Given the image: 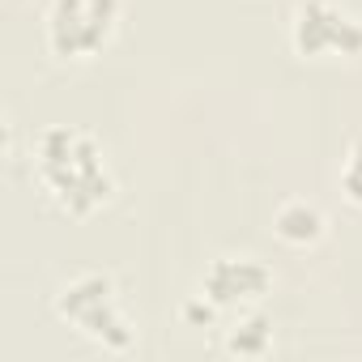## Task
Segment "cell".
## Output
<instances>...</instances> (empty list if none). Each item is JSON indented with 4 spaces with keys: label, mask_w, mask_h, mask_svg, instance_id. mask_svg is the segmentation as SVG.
Instances as JSON below:
<instances>
[{
    "label": "cell",
    "mask_w": 362,
    "mask_h": 362,
    "mask_svg": "<svg viewBox=\"0 0 362 362\" xmlns=\"http://www.w3.org/2000/svg\"><path fill=\"white\" fill-rule=\"evenodd\" d=\"M35 175L43 192L69 214L90 218L115 197V179L103 145L81 128H47L35 141Z\"/></svg>",
    "instance_id": "1"
},
{
    "label": "cell",
    "mask_w": 362,
    "mask_h": 362,
    "mask_svg": "<svg viewBox=\"0 0 362 362\" xmlns=\"http://www.w3.org/2000/svg\"><path fill=\"white\" fill-rule=\"evenodd\" d=\"M56 311L60 320H69L81 337H90L94 345L111 349V354H124L136 337V328L128 324L124 307H119V294H115V281L103 277V273H81L73 277L60 298H56Z\"/></svg>",
    "instance_id": "2"
},
{
    "label": "cell",
    "mask_w": 362,
    "mask_h": 362,
    "mask_svg": "<svg viewBox=\"0 0 362 362\" xmlns=\"http://www.w3.org/2000/svg\"><path fill=\"white\" fill-rule=\"evenodd\" d=\"M124 0H52L47 9V47L60 60L98 56L119 22Z\"/></svg>",
    "instance_id": "3"
},
{
    "label": "cell",
    "mask_w": 362,
    "mask_h": 362,
    "mask_svg": "<svg viewBox=\"0 0 362 362\" xmlns=\"http://www.w3.org/2000/svg\"><path fill=\"white\" fill-rule=\"evenodd\" d=\"M290 39H294V52L307 60L362 56V22L341 13L328 0H303L290 26Z\"/></svg>",
    "instance_id": "4"
},
{
    "label": "cell",
    "mask_w": 362,
    "mask_h": 362,
    "mask_svg": "<svg viewBox=\"0 0 362 362\" xmlns=\"http://www.w3.org/2000/svg\"><path fill=\"white\" fill-rule=\"evenodd\" d=\"M269 290H273V273L256 256H222L201 277V294L214 307H235V311H252Z\"/></svg>",
    "instance_id": "5"
},
{
    "label": "cell",
    "mask_w": 362,
    "mask_h": 362,
    "mask_svg": "<svg viewBox=\"0 0 362 362\" xmlns=\"http://www.w3.org/2000/svg\"><path fill=\"white\" fill-rule=\"evenodd\" d=\"M273 230L290 247H311V243L324 239V214L315 205H307V201H286L277 209V218H273Z\"/></svg>",
    "instance_id": "6"
},
{
    "label": "cell",
    "mask_w": 362,
    "mask_h": 362,
    "mask_svg": "<svg viewBox=\"0 0 362 362\" xmlns=\"http://www.w3.org/2000/svg\"><path fill=\"white\" fill-rule=\"evenodd\" d=\"M226 349H230L235 358H264V354L273 349V320H264L260 311L239 315V324H235L230 337H226Z\"/></svg>",
    "instance_id": "7"
},
{
    "label": "cell",
    "mask_w": 362,
    "mask_h": 362,
    "mask_svg": "<svg viewBox=\"0 0 362 362\" xmlns=\"http://www.w3.org/2000/svg\"><path fill=\"white\" fill-rule=\"evenodd\" d=\"M341 192L354 201V205H362V141L345 153V162H341Z\"/></svg>",
    "instance_id": "8"
}]
</instances>
